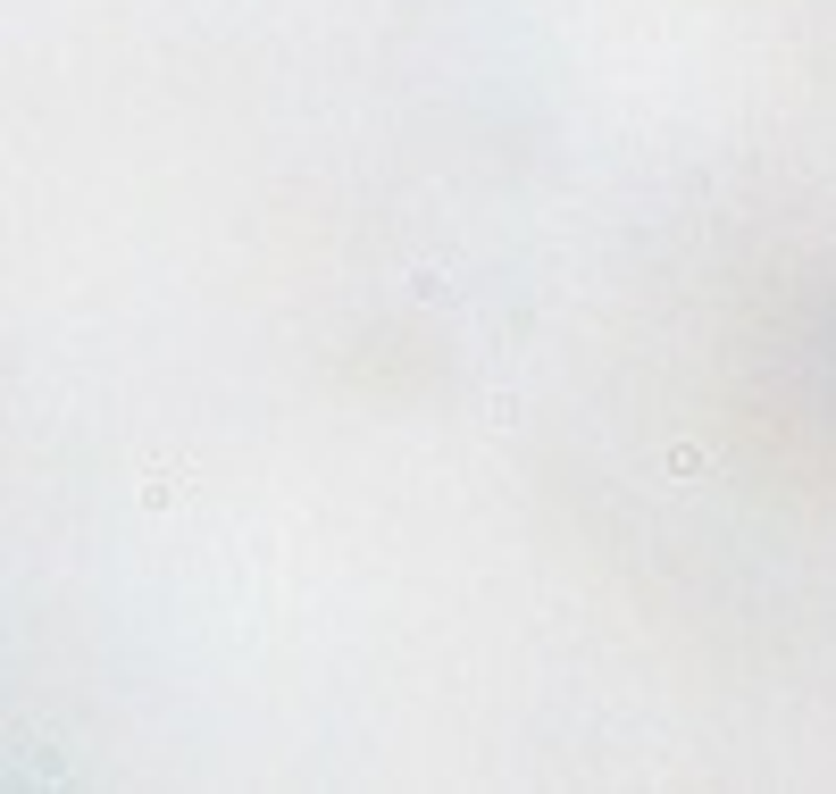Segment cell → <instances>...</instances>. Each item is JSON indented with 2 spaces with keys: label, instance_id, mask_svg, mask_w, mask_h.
Here are the masks:
<instances>
[{
  "label": "cell",
  "instance_id": "1",
  "mask_svg": "<svg viewBox=\"0 0 836 794\" xmlns=\"http://www.w3.org/2000/svg\"><path fill=\"white\" fill-rule=\"evenodd\" d=\"M176 494H184V485H176V469H151V477H143V510H168Z\"/></svg>",
  "mask_w": 836,
  "mask_h": 794
},
{
  "label": "cell",
  "instance_id": "3",
  "mask_svg": "<svg viewBox=\"0 0 836 794\" xmlns=\"http://www.w3.org/2000/svg\"><path fill=\"white\" fill-rule=\"evenodd\" d=\"M485 418H494V427H519V393H485Z\"/></svg>",
  "mask_w": 836,
  "mask_h": 794
},
{
  "label": "cell",
  "instance_id": "2",
  "mask_svg": "<svg viewBox=\"0 0 836 794\" xmlns=\"http://www.w3.org/2000/svg\"><path fill=\"white\" fill-rule=\"evenodd\" d=\"M711 460H703V443H678V452H669V477H703Z\"/></svg>",
  "mask_w": 836,
  "mask_h": 794
}]
</instances>
